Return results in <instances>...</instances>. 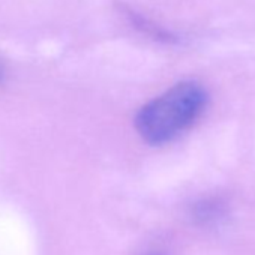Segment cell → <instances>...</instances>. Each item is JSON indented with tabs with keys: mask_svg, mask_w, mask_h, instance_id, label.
I'll list each match as a JSON object with an SVG mask.
<instances>
[{
	"mask_svg": "<svg viewBox=\"0 0 255 255\" xmlns=\"http://www.w3.org/2000/svg\"><path fill=\"white\" fill-rule=\"evenodd\" d=\"M207 104V92L195 81H180L140 108L135 116L138 135L152 146H162L198 119Z\"/></svg>",
	"mask_w": 255,
	"mask_h": 255,
	"instance_id": "obj_1",
	"label": "cell"
},
{
	"mask_svg": "<svg viewBox=\"0 0 255 255\" xmlns=\"http://www.w3.org/2000/svg\"><path fill=\"white\" fill-rule=\"evenodd\" d=\"M150 255H161V254H150Z\"/></svg>",
	"mask_w": 255,
	"mask_h": 255,
	"instance_id": "obj_2",
	"label": "cell"
}]
</instances>
